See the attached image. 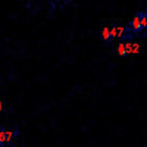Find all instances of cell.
I'll return each mask as SVG.
<instances>
[{"label":"cell","instance_id":"1","mask_svg":"<svg viewBox=\"0 0 147 147\" xmlns=\"http://www.w3.org/2000/svg\"><path fill=\"white\" fill-rule=\"evenodd\" d=\"M147 37V3L132 15L125 24V37L122 41H138Z\"/></svg>","mask_w":147,"mask_h":147},{"label":"cell","instance_id":"2","mask_svg":"<svg viewBox=\"0 0 147 147\" xmlns=\"http://www.w3.org/2000/svg\"><path fill=\"white\" fill-rule=\"evenodd\" d=\"M100 41L105 46H113L118 41H122L125 37V24L121 22H109L100 30Z\"/></svg>","mask_w":147,"mask_h":147},{"label":"cell","instance_id":"3","mask_svg":"<svg viewBox=\"0 0 147 147\" xmlns=\"http://www.w3.org/2000/svg\"><path fill=\"white\" fill-rule=\"evenodd\" d=\"M19 137V128L9 129L6 127H0V147H13L15 141Z\"/></svg>","mask_w":147,"mask_h":147},{"label":"cell","instance_id":"4","mask_svg":"<svg viewBox=\"0 0 147 147\" xmlns=\"http://www.w3.org/2000/svg\"><path fill=\"white\" fill-rule=\"evenodd\" d=\"M113 50L121 57H128L136 55L140 50V46L137 44V41H118Z\"/></svg>","mask_w":147,"mask_h":147},{"label":"cell","instance_id":"5","mask_svg":"<svg viewBox=\"0 0 147 147\" xmlns=\"http://www.w3.org/2000/svg\"><path fill=\"white\" fill-rule=\"evenodd\" d=\"M46 2H50V3H57V2H60V0H46Z\"/></svg>","mask_w":147,"mask_h":147}]
</instances>
